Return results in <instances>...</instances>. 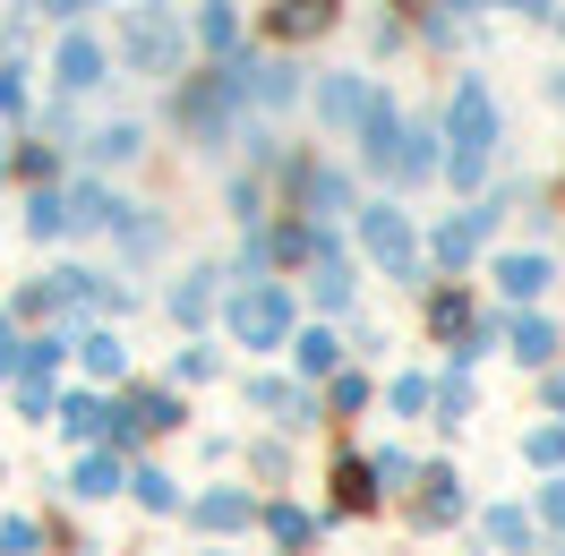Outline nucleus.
Listing matches in <instances>:
<instances>
[{
  "label": "nucleus",
  "instance_id": "obj_35",
  "mask_svg": "<svg viewBox=\"0 0 565 556\" xmlns=\"http://www.w3.org/2000/svg\"><path fill=\"white\" fill-rule=\"evenodd\" d=\"M43 411H61V403H52V385H26V377H18V419H43Z\"/></svg>",
  "mask_w": 565,
  "mask_h": 556
},
{
  "label": "nucleus",
  "instance_id": "obj_38",
  "mask_svg": "<svg viewBox=\"0 0 565 556\" xmlns=\"http://www.w3.org/2000/svg\"><path fill=\"white\" fill-rule=\"evenodd\" d=\"M548 403H557V411H565V377H548Z\"/></svg>",
  "mask_w": 565,
  "mask_h": 556
},
{
  "label": "nucleus",
  "instance_id": "obj_28",
  "mask_svg": "<svg viewBox=\"0 0 565 556\" xmlns=\"http://www.w3.org/2000/svg\"><path fill=\"white\" fill-rule=\"evenodd\" d=\"M531 522H540V531H557V548H565V471L531 496Z\"/></svg>",
  "mask_w": 565,
  "mask_h": 556
},
{
  "label": "nucleus",
  "instance_id": "obj_17",
  "mask_svg": "<svg viewBox=\"0 0 565 556\" xmlns=\"http://www.w3.org/2000/svg\"><path fill=\"white\" fill-rule=\"evenodd\" d=\"M480 232H497V214L489 206H471V214H455L446 232H437V266H462L471 248H480Z\"/></svg>",
  "mask_w": 565,
  "mask_h": 556
},
{
  "label": "nucleus",
  "instance_id": "obj_39",
  "mask_svg": "<svg viewBox=\"0 0 565 556\" xmlns=\"http://www.w3.org/2000/svg\"><path fill=\"white\" fill-rule=\"evenodd\" d=\"M43 9H61V18H70V9H86V0H43Z\"/></svg>",
  "mask_w": 565,
  "mask_h": 556
},
{
  "label": "nucleus",
  "instance_id": "obj_37",
  "mask_svg": "<svg viewBox=\"0 0 565 556\" xmlns=\"http://www.w3.org/2000/svg\"><path fill=\"white\" fill-rule=\"evenodd\" d=\"M369 403V377H334V411H360Z\"/></svg>",
  "mask_w": 565,
  "mask_h": 556
},
{
  "label": "nucleus",
  "instance_id": "obj_19",
  "mask_svg": "<svg viewBox=\"0 0 565 556\" xmlns=\"http://www.w3.org/2000/svg\"><path fill=\"white\" fill-rule=\"evenodd\" d=\"M497 291L505 300H540L548 291V257H497Z\"/></svg>",
  "mask_w": 565,
  "mask_h": 556
},
{
  "label": "nucleus",
  "instance_id": "obj_15",
  "mask_svg": "<svg viewBox=\"0 0 565 556\" xmlns=\"http://www.w3.org/2000/svg\"><path fill=\"white\" fill-rule=\"evenodd\" d=\"M129 496H138L146 514H189V496H180V480L163 462H138V471H129Z\"/></svg>",
  "mask_w": 565,
  "mask_h": 556
},
{
  "label": "nucleus",
  "instance_id": "obj_29",
  "mask_svg": "<svg viewBox=\"0 0 565 556\" xmlns=\"http://www.w3.org/2000/svg\"><path fill=\"white\" fill-rule=\"evenodd\" d=\"M198 35H206L214 52H232V43H241V18H232V0H206V18H198Z\"/></svg>",
  "mask_w": 565,
  "mask_h": 556
},
{
  "label": "nucleus",
  "instance_id": "obj_41",
  "mask_svg": "<svg viewBox=\"0 0 565 556\" xmlns=\"http://www.w3.org/2000/svg\"><path fill=\"white\" fill-rule=\"evenodd\" d=\"M514 9H548V0H514Z\"/></svg>",
  "mask_w": 565,
  "mask_h": 556
},
{
  "label": "nucleus",
  "instance_id": "obj_7",
  "mask_svg": "<svg viewBox=\"0 0 565 556\" xmlns=\"http://www.w3.org/2000/svg\"><path fill=\"white\" fill-rule=\"evenodd\" d=\"M334 514H377V505H386V496H377V471H369V453L360 446H343L334 453Z\"/></svg>",
  "mask_w": 565,
  "mask_h": 556
},
{
  "label": "nucleus",
  "instance_id": "obj_1",
  "mask_svg": "<svg viewBox=\"0 0 565 556\" xmlns=\"http://www.w3.org/2000/svg\"><path fill=\"white\" fill-rule=\"evenodd\" d=\"M223 325H232L248 351H275L282 334H291V282H248V291H232Z\"/></svg>",
  "mask_w": 565,
  "mask_h": 556
},
{
  "label": "nucleus",
  "instance_id": "obj_36",
  "mask_svg": "<svg viewBox=\"0 0 565 556\" xmlns=\"http://www.w3.org/2000/svg\"><path fill=\"white\" fill-rule=\"evenodd\" d=\"M198 377H214V351H206V343L180 351V385H198Z\"/></svg>",
  "mask_w": 565,
  "mask_h": 556
},
{
  "label": "nucleus",
  "instance_id": "obj_31",
  "mask_svg": "<svg viewBox=\"0 0 565 556\" xmlns=\"http://www.w3.org/2000/svg\"><path fill=\"white\" fill-rule=\"evenodd\" d=\"M369 104H377V95H369L360 77H334V86H326V111H334V120H360Z\"/></svg>",
  "mask_w": 565,
  "mask_h": 556
},
{
  "label": "nucleus",
  "instance_id": "obj_14",
  "mask_svg": "<svg viewBox=\"0 0 565 556\" xmlns=\"http://www.w3.org/2000/svg\"><path fill=\"white\" fill-rule=\"evenodd\" d=\"M248 403H257L266 419H282V428H309V419H318V403H309L300 385H282V377H257V385H248Z\"/></svg>",
  "mask_w": 565,
  "mask_h": 556
},
{
  "label": "nucleus",
  "instance_id": "obj_12",
  "mask_svg": "<svg viewBox=\"0 0 565 556\" xmlns=\"http://www.w3.org/2000/svg\"><path fill=\"white\" fill-rule=\"evenodd\" d=\"M403 138H412V129H403V120L386 111V95H377V104L360 111V154H369L377 172H394V163H403Z\"/></svg>",
  "mask_w": 565,
  "mask_h": 556
},
{
  "label": "nucleus",
  "instance_id": "obj_5",
  "mask_svg": "<svg viewBox=\"0 0 565 556\" xmlns=\"http://www.w3.org/2000/svg\"><path fill=\"white\" fill-rule=\"evenodd\" d=\"M471 514V496H462V471L455 462H420V488H412V522L420 531H455Z\"/></svg>",
  "mask_w": 565,
  "mask_h": 556
},
{
  "label": "nucleus",
  "instance_id": "obj_4",
  "mask_svg": "<svg viewBox=\"0 0 565 556\" xmlns=\"http://www.w3.org/2000/svg\"><path fill=\"white\" fill-rule=\"evenodd\" d=\"M257 514H266L257 488H198V496H189V522H198L206 539H241V531H257Z\"/></svg>",
  "mask_w": 565,
  "mask_h": 556
},
{
  "label": "nucleus",
  "instance_id": "obj_22",
  "mask_svg": "<svg viewBox=\"0 0 565 556\" xmlns=\"http://www.w3.org/2000/svg\"><path fill=\"white\" fill-rule=\"evenodd\" d=\"M52 548V531L35 514H0V556H43Z\"/></svg>",
  "mask_w": 565,
  "mask_h": 556
},
{
  "label": "nucleus",
  "instance_id": "obj_13",
  "mask_svg": "<svg viewBox=\"0 0 565 556\" xmlns=\"http://www.w3.org/2000/svg\"><path fill=\"white\" fill-rule=\"evenodd\" d=\"M120 488H129L120 453H77V462H70V496H77V505H104V496H120Z\"/></svg>",
  "mask_w": 565,
  "mask_h": 556
},
{
  "label": "nucleus",
  "instance_id": "obj_10",
  "mask_svg": "<svg viewBox=\"0 0 565 556\" xmlns=\"http://www.w3.org/2000/svg\"><path fill=\"white\" fill-rule=\"evenodd\" d=\"M129 52H138V70H180V26L163 9H138L129 18Z\"/></svg>",
  "mask_w": 565,
  "mask_h": 556
},
{
  "label": "nucleus",
  "instance_id": "obj_25",
  "mask_svg": "<svg viewBox=\"0 0 565 556\" xmlns=\"http://www.w3.org/2000/svg\"><path fill=\"white\" fill-rule=\"evenodd\" d=\"M77 360H86V377H120V368H129L120 334H86V343H77Z\"/></svg>",
  "mask_w": 565,
  "mask_h": 556
},
{
  "label": "nucleus",
  "instance_id": "obj_8",
  "mask_svg": "<svg viewBox=\"0 0 565 556\" xmlns=\"http://www.w3.org/2000/svg\"><path fill=\"white\" fill-rule=\"evenodd\" d=\"M120 419H129V446H138V437H172L189 411H180V394H172V385H138V394L120 403Z\"/></svg>",
  "mask_w": 565,
  "mask_h": 556
},
{
  "label": "nucleus",
  "instance_id": "obj_34",
  "mask_svg": "<svg viewBox=\"0 0 565 556\" xmlns=\"http://www.w3.org/2000/svg\"><path fill=\"white\" fill-rule=\"evenodd\" d=\"M386 403H394L403 419H420V411H428V377H394V394H386Z\"/></svg>",
  "mask_w": 565,
  "mask_h": 556
},
{
  "label": "nucleus",
  "instance_id": "obj_26",
  "mask_svg": "<svg viewBox=\"0 0 565 556\" xmlns=\"http://www.w3.org/2000/svg\"><path fill=\"white\" fill-rule=\"evenodd\" d=\"M26 232H35V240H52V232H70V206H61L52 189H35V197H26Z\"/></svg>",
  "mask_w": 565,
  "mask_h": 556
},
{
  "label": "nucleus",
  "instance_id": "obj_20",
  "mask_svg": "<svg viewBox=\"0 0 565 556\" xmlns=\"http://www.w3.org/2000/svg\"><path fill=\"white\" fill-rule=\"evenodd\" d=\"M61 86H77V95H86V86H104V52H95V35H70V43H61Z\"/></svg>",
  "mask_w": 565,
  "mask_h": 556
},
{
  "label": "nucleus",
  "instance_id": "obj_21",
  "mask_svg": "<svg viewBox=\"0 0 565 556\" xmlns=\"http://www.w3.org/2000/svg\"><path fill=\"white\" fill-rule=\"evenodd\" d=\"M523 462L557 480V471H565V419H540V428H531V437H523Z\"/></svg>",
  "mask_w": 565,
  "mask_h": 556
},
{
  "label": "nucleus",
  "instance_id": "obj_27",
  "mask_svg": "<svg viewBox=\"0 0 565 556\" xmlns=\"http://www.w3.org/2000/svg\"><path fill=\"white\" fill-rule=\"evenodd\" d=\"M206 309H214V275H189V282L172 291V317H180V325H198Z\"/></svg>",
  "mask_w": 565,
  "mask_h": 556
},
{
  "label": "nucleus",
  "instance_id": "obj_32",
  "mask_svg": "<svg viewBox=\"0 0 565 556\" xmlns=\"http://www.w3.org/2000/svg\"><path fill=\"white\" fill-rule=\"evenodd\" d=\"M138 129H129V120H120V129H104V138H95V154H104V163H129V154H138Z\"/></svg>",
  "mask_w": 565,
  "mask_h": 556
},
{
  "label": "nucleus",
  "instance_id": "obj_24",
  "mask_svg": "<svg viewBox=\"0 0 565 556\" xmlns=\"http://www.w3.org/2000/svg\"><path fill=\"white\" fill-rule=\"evenodd\" d=\"M369 471H377V496H394V488H420V462L403 446H386V453H369Z\"/></svg>",
  "mask_w": 565,
  "mask_h": 556
},
{
  "label": "nucleus",
  "instance_id": "obj_11",
  "mask_svg": "<svg viewBox=\"0 0 565 556\" xmlns=\"http://www.w3.org/2000/svg\"><path fill=\"white\" fill-rule=\"evenodd\" d=\"M480 539H489L497 556H531L540 548V522H531V505H489V514H480Z\"/></svg>",
  "mask_w": 565,
  "mask_h": 556
},
{
  "label": "nucleus",
  "instance_id": "obj_18",
  "mask_svg": "<svg viewBox=\"0 0 565 556\" xmlns=\"http://www.w3.org/2000/svg\"><path fill=\"white\" fill-rule=\"evenodd\" d=\"M505 343H514V360L548 368V360H557V325H548V317H514V325H505Z\"/></svg>",
  "mask_w": 565,
  "mask_h": 556
},
{
  "label": "nucleus",
  "instance_id": "obj_16",
  "mask_svg": "<svg viewBox=\"0 0 565 556\" xmlns=\"http://www.w3.org/2000/svg\"><path fill=\"white\" fill-rule=\"evenodd\" d=\"M334 26V0H275V35L282 43H309Z\"/></svg>",
  "mask_w": 565,
  "mask_h": 556
},
{
  "label": "nucleus",
  "instance_id": "obj_30",
  "mask_svg": "<svg viewBox=\"0 0 565 556\" xmlns=\"http://www.w3.org/2000/svg\"><path fill=\"white\" fill-rule=\"evenodd\" d=\"M309 291H318L326 309H352V275H343V257H318V282H309Z\"/></svg>",
  "mask_w": 565,
  "mask_h": 556
},
{
  "label": "nucleus",
  "instance_id": "obj_6",
  "mask_svg": "<svg viewBox=\"0 0 565 556\" xmlns=\"http://www.w3.org/2000/svg\"><path fill=\"white\" fill-rule=\"evenodd\" d=\"M360 240H369V257H377L386 275H412V223L394 206H360Z\"/></svg>",
  "mask_w": 565,
  "mask_h": 556
},
{
  "label": "nucleus",
  "instance_id": "obj_42",
  "mask_svg": "<svg viewBox=\"0 0 565 556\" xmlns=\"http://www.w3.org/2000/svg\"><path fill=\"white\" fill-rule=\"evenodd\" d=\"M557 104H565V77H557Z\"/></svg>",
  "mask_w": 565,
  "mask_h": 556
},
{
  "label": "nucleus",
  "instance_id": "obj_9",
  "mask_svg": "<svg viewBox=\"0 0 565 556\" xmlns=\"http://www.w3.org/2000/svg\"><path fill=\"white\" fill-rule=\"evenodd\" d=\"M257 531H266L282 556H309V548H318V514H309V505H291V496H266Z\"/></svg>",
  "mask_w": 565,
  "mask_h": 556
},
{
  "label": "nucleus",
  "instance_id": "obj_2",
  "mask_svg": "<svg viewBox=\"0 0 565 556\" xmlns=\"http://www.w3.org/2000/svg\"><path fill=\"white\" fill-rule=\"evenodd\" d=\"M489 146H497V104H489V86L471 77V86L455 95V180L462 189L489 172Z\"/></svg>",
  "mask_w": 565,
  "mask_h": 556
},
{
  "label": "nucleus",
  "instance_id": "obj_33",
  "mask_svg": "<svg viewBox=\"0 0 565 556\" xmlns=\"http://www.w3.org/2000/svg\"><path fill=\"white\" fill-rule=\"evenodd\" d=\"M70 223H111V197L95 189V180H86V189L70 197Z\"/></svg>",
  "mask_w": 565,
  "mask_h": 556
},
{
  "label": "nucleus",
  "instance_id": "obj_40",
  "mask_svg": "<svg viewBox=\"0 0 565 556\" xmlns=\"http://www.w3.org/2000/svg\"><path fill=\"white\" fill-rule=\"evenodd\" d=\"M403 9H412V18H428V9H437V0H403Z\"/></svg>",
  "mask_w": 565,
  "mask_h": 556
},
{
  "label": "nucleus",
  "instance_id": "obj_23",
  "mask_svg": "<svg viewBox=\"0 0 565 556\" xmlns=\"http://www.w3.org/2000/svg\"><path fill=\"white\" fill-rule=\"evenodd\" d=\"M300 368H309V377H334V368H343V343H334V334H326V325H309V334H300Z\"/></svg>",
  "mask_w": 565,
  "mask_h": 556
},
{
  "label": "nucleus",
  "instance_id": "obj_3",
  "mask_svg": "<svg viewBox=\"0 0 565 556\" xmlns=\"http://www.w3.org/2000/svg\"><path fill=\"white\" fill-rule=\"evenodd\" d=\"M61 437H70L77 453H120L129 446V419H120V403H104V394H70V403H61Z\"/></svg>",
  "mask_w": 565,
  "mask_h": 556
}]
</instances>
